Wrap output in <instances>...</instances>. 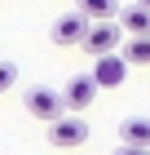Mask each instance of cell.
<instances>
[{
    "instance_id": "6da1fadb",
    "label": "cell",
    "mask_w": 150,
    "mask_h": 155,
    "mask_svg": "<svg viewBox=\"0 0 150 155\" xmlns=\"http://www.w3.org/2000/svg\"><path fill=\"white\" fill-rule=\"evenodd\" d=\"M27 111H31L35 120H44V124H53V120L66 115V102H62V89H44V84H35V89H27Z\"/></svg>"
},
{
    "instance_id": "7a4b0ae2",
    "label": "cell",
    "mask_w": 150,
    "mask_h": 155,
    "mask_svg": "<svg viewBox=\"0 0 150 155\" xmlns=\"http://www.w3.org/2000/svg\"><path fill=\"white\" fill-rule=\"evenodd\" d=\"M88 27H93V18H84L80 9L75 13H62V18H53V27H49V40L53 45H84L88 40Z\"/></svg>"
},
{
    "instance_id": "3957f363",
    "label": "cell",
    "mask_w": 150,
    "mask_h": 155,
    "mask_svg": "<svg viewBox=\"0 0 150 155\" xmlns=\"http://www.w3.org/2000/svg\"><path fill=\"white\" fill-rule=\"evenodd\" d=\"M119 40H124V27H119V18H110V22H93L88 27L84 49L93 58H106V53H119Z\"/></svg>"
},
{
    "instance_id": "277c9868",
    "label": "cell",
    "mask_w": 150,
    "mask_h": 155,
    "mask_svg": "<svg viewBox=\"0 0 150 155\" xmlns=\"http://www.w3.org/2000/svg\"><path fill=\"white\" fill-rule=\"evenodd\" d=\"M49 142L58 146V151H71V146H84L88 142V124H84L80 115H62L49 124Z\"/></svg>"
},
{
    "instance_id": "5b68a950",
    "label": "cell",
    "mask_w": 150,
    "mask_h": 155,
    "mask_svg": "<svg viewBox=\"0 0 150 155\" xmlns=\"http://www.w3.org/2000/svg\"><path fill=\"white\" fill-rule=\"evenodd\" d=\"M62 102H66V115H80L97 102V80L93 75H71L66 89H62Z\"/></svg>"
},
{
    "instance_id": "8992f818",
    "label": "cell",
    "mask_w": 150,
    "mask_h": 155,
    "mask_svg": "<svg viewBox=\"0 0 150 155\" xmlns=\"http://www.w3.org/2000/svg\"><path fill=\"white\" fill-rule=\"evenodd\" d=\"M93 80H97V89H119V84L128 80V58L124 53H106V58L93 62Z\"/></svg>"
},
{
    "instance_id": "52a82bcc",
    "label": "cell",
    "mask_w": 150,
    "mask_h": 155,
    "mask_svg": "<svg viewBox=\"0 0 150 155\" xmlns=\"http://www.w3.org/2000/svg\"><path fill=\"white\" fill-rule=\"evenodd\" d=\"M119 27H124L128 36H150V9H146V5H128V9H119Z\"/></svg>"
},
{
    "instance_id": "ba28073f",
    "label": "cell",
    "mask_w": 150,
    "mask_h": 155,
    "mask_svg": "<svg viewBox=\"0 0 150 155\" xmlns=\"http://www.w3.org/2000/svg\"><path fill=\"white\" fill-rule=\"evenodd\" d=\"M119 137H124V146H146L150 151V120L146 115H132L119 124Z\"/></svg>"
},
{
    "instance_id": "9c48e42d",
    "label": "cell",
    "mask_w": 150,
    "mask_h": 155,
    "mask_svg": "<svg viewBox=\"0 0 150 155\" xmlns=\"http://www.w3.org/2000/svg\"><path fill=\"white\" fill-rule=\"evenodd\" d=\"M80 13L93 22H110V18H119V0H80Z\"/></svg>"
},
{
    "instance_id": "30bf717a",
    "label": "cell",
    "mask_w": 150,
    "mask_h": 155,
    "mask_svg": "<svg viewBox=\"0 0 150 155\" xmlns=\"http://www.w3.org/2000/svg\"><path fill=\"white\" fill-rule=\"evenodd\" d=\"M124 58H128V67L137 62V67H150V36H132L124 45Z\"/></svg>"
},
{
    "instance_id": "8fae6325",
    "label": "cell",
    "mask_w": 150,
    "mask_h": 155,
    "mask_svg": "<svg viewBox=\"0 0 150 155\" xmlns=\"http://www.w3.org/2000/svg\"><path fill=\"white\" fill-rule=\"evenodd\" d=\"M18 84V62H0V93H9Z\"/></svg>"
},
{
    "instance_id": "7c38bea8",
    "label": "cell",
    "mask_w": 150,
    "mask_h": 155,
    "mask_svg": "<svg viewBox=\"0 0 150 155\" xmlns=\"http://www.w3.org/2000/svg\"><path fill=\"white\" fill-rule=\"evenodd\" d=\"M115 155H150V151H146V146H119Z\"/></svg>"
},
{
    "instance_id": "4fadbf2b",
    "label": "cell",
    "mask_w": 150,
    "mask_h": 155,
    "mask_svg": "<svg viewBox=\"0 0 150 155\" xmlns=\"http://www.w3.org/2000/svg\"><path fill=\"white\" fill-rule=\"evenodd\" d=\"M137 5H146V9H150V0H137Z\"/></svg>"
}]
</instances>
